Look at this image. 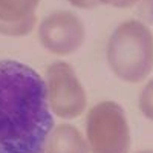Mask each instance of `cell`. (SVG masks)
<instances>
[{
    "label": "cell",
    "instance_id": "obj_1",
    "mask_svg": "<svg viewBox=\"0 0 153 153\" xmlns=\"http://www.w3.org/2000/svg\"><path fill=\"white\" fill-rule=\"evenodd\" d=\"M43 76L17 60H0V153H43L54 127Z\"/></svg>",
    "mask_w": 153,
    "mask_h": 153
},
{
    "label": "cell",
    "instance_id": "obj_2",
    "mask_svg": "<svg viewBox=\"0 0 153 153\" xmlns=\"http://www.w3.org/2000/svg\"><path fill=\"white\" fill-rule=\"evenodd\" d=\"M112 74L126 83H141L153 71V32L138 19L120 23L106 46Z\"/></svg>",
    "mask_w": 153,
    "mask_h": 153
},
{
    "label": "cell",
    "instance_id": "obj_3",
    "mask_svg": "<svg viewBox=\"0 0 153 153\" xmlns=\"http://www.w3.org/2000/svg\"><path fill=\"white\" fill-rule=\"evenodd\" d=\"M84 136L91 153H130L129 121L123 106L117 101L106 100L89 109Z\"/></svg>",
    "mask_w": 153,
    "mask_h": 153
},
{
    "label": "cell",
    "instance_id": "obj_4",
    "mask_svg": "<svg viewBox=\"0 0 153 153\" xmlns=\"http://www.w3.org/2000/svg\"><path fill=\"white\" fill-rule=\"evenodd\" d=\"M43 81L49 110L61 120H75L87 109V94L75 69L58 60L46 68Z\"/></svg>",
    "mask_w": 153,
    "mask_h": 153
},
{
    "label": "cell",
    "instance_id": "obj_5",
    "mask_svg": "<svg viewBox=\"0 0 153 153\" xmlns=\"http://www.w3.org/2000/svg\"><path fill=\"white\" fill-rule=\"evenodd\" d=\"M38 42L49 54L66 57L78 51L86 40L81 19L71 11H55L46 16L37 31Z\"/></svg>",
    "mask_w": 153,
    "mask_h": 153
},
{
    "label": "cell",
    "instance_id": "obj_6",
    "mask_svg": "<svg viewBox=\"0 0 153 153\" xmlns=\"http://www.w3.org/2000/svg\"><path fill=\"white\" fill-rule=\"evenodd\" d=\"M43 153H91L84 133L72 124H54Z\"/></svg>",
    "mask_w": 153,
    "mask_h": 153
},
{
    "label": "cell",
    "instance_id": "obj_7",
    "mask_svg": "<svg viewBox=\"0 0 153 153\" xmlns=\"http://www.w3.org/2000/svg\"><path fill=\"white\" fill-rule=\"evenodd\" d=\"M40 0H0V20L20 22L35 14Z\"/></svg>",
    "mask_w": 153,
    "mask_h": 153
},
{
    "label": "cell",
    "instance_id": "obj_8",
    "mask_svg": "<svg viewBox=\"0 0 153 153\" xmlns=\"http://www.w3.org/2000/svg\"><path fill=\"white\" fill-rule=\"evenodd\" d=\"M37 26V16H31L25 20L20 22H3L0 20V35H6V37H23L28 35L34 31Z\"/></svg>",
    "mask_w": 153,
    "mask_h": 153
},
{
    "label": "cell",
    "instance_id": "obj_9",
    "mask_svg": "<svg viewBox=\"0 0 153 153\" xmlns=\"http://www.w3.org/2000/svg\"><path fill=\"white\" fill-rule=\"evenodd\" d=\"M138 107L144 118L153 121V80H150L143 87L138 98Z\"/></svg>",
    "mask_w": 153,
    "mask_h": 153
},
{
    "label": "cell",
    "instance_id": "obj_10",
    "mask_svg": "<svg viewBox=\"0 0 153 153\" xmlns=\"http://www.w3.org/2000/svg\"><path fill=\"white\" fill-rule=\"evenodd\" d=\"M135 6L138 20L146 25H153V0H138Z\"/></svg>",
    "mask_w": 153,
    "mask_h": 153
},
{
    "label": "cell",
    "instance_id": "obj_11",
    "mask_svg": "<svg viewBox=\"0 0 153 153\" xmlns=\"http://www.w3.org/2000/svg\"><path fill=\"white\" fill-rule=\"evenodd\" d=\"M100 5H107V6H113V8H120V9H126V8H132L138 3V0H98Z\"/></svg>",
    "mask_w": 153,
    "mask_h": 153
},
{
    "label": "cell",
    "instance_id": "obj_12",
    "mask_svg": "<svg viewBox=\"0 0 153 153\" xmlns=\"http://www.w3.org/2000/svg\"><path fill=\"white\" fill-rule=\"evenodd\" d=\"M68 2L74 8H80V9H94V8L100 6L98 0H68Z\"/></svg>",
    "mask_w": 153,
    "mask_h": 153
},
{
    "label": "cell",
    "instance_id": "obj_13",
    "mask_svg": "<svg viewBox=\"0 0 153 153\" xmlns=\"http://www.w3.org/2000/svg\"><path fill=\"white\" fill-rule=\"evenodd\" d=\"M136 153H153V149H147V150H141V152H136Z\"/></svg>",
    "mask_w": 153,
    "mask_h": 153
}]
</instances>
